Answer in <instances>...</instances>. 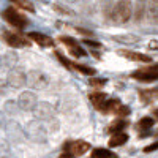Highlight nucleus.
I'll return each instance as SVG.
<instances>
[{
	"label": "nucleus",
	"instance_id": "nucleus-1",
	"mask_svg": "<svg viewBox=\"0 0 158 158\" xmlns=\"http://www.w3.org/2000/svg\"><path fill=\"white\" fill-rule=\"evenodd\" d=\"M131 16H133V3H131V0H118L114 5L111 19L115 24H125L131 19Z\"/></svg>",
	"mask_w": 158,
	"mask_h": 158
},
{
	"label": "nucleus",
	"instance_id": "nucleus-2",
	"mask_svg": "<svg viewBox=\"0 0 158 158\" xmlns=\"http://www.w3.org/2000/svg\"><path fill=\"white\" fill-rule=\"evenodd\" d=\"M24 136L27 138L29 141L36 142V144H44L48 141L46 130L43 128L41 123L36 122V120H30V122L25 123V127H24Z\"/></svg>",
	"mask_w": 158,
	"mask_h": 158
},
{
	"label": "nucleus",
	"instance_id": "nucleus-3",
	"mask_svg": "<svg viewBox=\"0 0 158 158\" xmlns=\"http://www.w3.org/2000/svg\"><path fill=\"white\" fill-rule=\"evenodd\" d=\"M27 85L35 90H44L49 85V77L43 71L33 70L27 74Z\"/></svg>",
	"mask_w": 158,
	"mask_h": 158
},
{
	"label": "nucleus",
	"instance_id": "nucleus-4",
	"mask_svg": "<svg viewBox=\"0 0 158 158\" xmlns=\"http://www.w3.org/2000/svg\"><path fill=\"white\" fill-rule=\"evenodd\" d=\"M2 18H3L8 24H11L13 27H18V29H24L25 25L29 24V21L25 19L21 13H18L15 8H6V10L2 13Z\"/></svg>",
	"mask_w": 158,
	"mask_h": 158
},
{
	"label": "nucleus",
	"instance_id": "nucleus-5",
	"mask_svg": "<svg viewBox=\"0 0 158 158\" xmlns=\"http://www.w3.org/2000/svg\"><path fill=\"white\" fill-rule=\"evenodd\" d=\"M33 114L38 120H51V118H54L56 115V109L52 104L46 103V101H41V103H36V106L33 108Z\"/></svg>",
	"mask_w": 158,
	"mask_h": 158
},
{
	"label": "nucleus",
	"instance_id": "nucleus-6",
	"mask_svg": "<svg viewBox=\"0 0 158 158\" xmlns=\"http://www.w3.org/2000/svg\"><path fill=\"white\" fill-rule=\"evenodd\" d=\"M8 84L15 89H19L22 85H27V74L24 73L22 68H11L8 71Z\"/></svg>",
	"mask_w": 158,
	"mask_h": 158
},
{
	"label": "nucleus",
	"instance_id": "nucleus-7",
	"mask_svg": "<svg viewBox=\"0 0 158 158\" xmlns=\"http://www.w3.org/2000/svg\"><path fill=\"white\" fill-rule=\"evenodd\" d=\"M5 133H6V139L11 142H19L22 139L24 135V130L21 128V125L15 120H10L5 125Z\"/></svg>",
	"mask_w": 158,
	"mask_h": 158
},
{
	"label": "nucleus",
	"instance_id": "nucleus-8",
	"mask_svg": "<svg viewBox=\"0 0 158 158\" xmlns=\"http://www.w3.org/2000/svg\"><path fill=\"white\" fill-rule=\"evenodd\" d=\"M18 104L22 111H33V108L36 106V97L32 92H22L18 98Z\"/></svg>",
	"mask_w": 158,
	"mask_h": 158
},
{
	"label": "nucleus",
	"instance_id": "nucleus-9",
	"mask_svg": "<svg viewBox=\"0 0 158 158\" xmlns=\"http://www.w3.org/2000/svg\"><path fill=\"white\" fill-rule=\"evenodd\" d=\"M131 76L135 79H139V81H144V82H152V81H158V70H155L153 67L147 68V70H138Z\"/></svg>",
	"mask_w": 158,
	"mask_h": 158
},
{
	"label": "nucleus",
	"instance_id": "nucleus-10",
	"mask_svg": "<svg viewBox=\"0 0 158 158\" xmlns=\"http://www.w3.org/2000/svg\"><path fill=\"white\" fill-rule=\"evenodd\" d=\"M3 38H5V41H6L11 48H25V46H29L27 40H25L24 36H21V35H18V33L5 32V33H3Z\"/></svg>",
	"mask_w": 158,
	"mask_h": 158
},
{
	"label": "nucleus",
	"instance_id": "nucleus-11",
	"mask_svg": "<svg viewBox=\"0 0 158 158\" xmlns=\"http://www.w3.org/2000/svg\"><path fill=\"white\" fill-rule=\"evenodd\" d=\"M89 147H90L89 142H85V141H73L71 144H67V146H65V150H68L74 156H81L89 150Z\"/></svg>",
	"mask_w": 158,
	"mask_h": 158
},
{
	"label": "nucleus",
	"instance_id": "nucleus-12",
	"mask_svg": "<svg viewBox=\"0 0 158 158\" xmlns=\"http://www.w3.org/2000/svg\"><path fill=\"white\" fill-rule=\"evenodd\" d=\"M60 41L70 48V52H71V54H73L74 57H82V56H85V51H84L81 46H79V43L76 41L74 38H70V36H62V38H60Z\"/></svg>",
	"mask_w": 158,
	"mask_h": 158
},
{
	"label": "nucleus",
	"instance_id": "nucleus-13",
	"mask_svg": "<svg viewBox=\"0 0 158 158\" xmlns=\"http://www.w3.org/2000/svg\"><path fill=\"white\" fill-rule=\"evenodd\" d=\"M29 38L32 40V41H35L38 46H41V48H51V46H54V40H52L51 36H48V35H44V33L30 32L29 33Z\"/></svg>",
	"mask_w": 158,
	"mask_h": 158
},
{
	"label": "nucleus",
	"instance_id": "nucleus-14",
	"mask_svg": "<svg viewBox=\"0 0 158 158\" xmlns=\"http://www.w3.org/2000/svg\"><path fill=\"white\" fill-rule=\"evenodd\" d=\"M147 2L149 0H136V3L133 6V18L135 22H141L147 15Z\"/></svg>",
	"mask_w": 158,
	"mask_h": 158
},
{
	"label": "nucleus",
	"instance_id": "nucleus-15",
	"mask_svg": "<svg viewBox=\"0 0 158 158\" xmlns=\"http://www.w3.org/2000/svg\"><path fill=\"white\" fill-rule=\"evenodd\" d=\"M118 54L128 60H133V62H144V63L152 62V59L147 54H141V52H135V51H123L122 49V51H118Z\"/></svg>",
	"mask_w": 158,
	"mask_h": 158
},
{
	"label": "nucleus",
	"instance_id": "nucleus-16",
	"mask_svg": "<svg viewBox=\"0 0 158 158\" xmlns=\"http://www.w3.org/2000/svg\"><path fill=\"white\" fill-rule=\"evenodd\" d=\"M147 19L150 24H158V0H149L147 2Z\"/></svg>",
	"mask_w": 158,
	"mask_h": 158
},
{
	"label": "nucleus",
	"instance_id": "nucleus-17",
	"mask_svg": "<svg viewBox=\"0 0 158 158\" xmlns=\"http://www.w3.org/2000/svg\"><path fill=\"white\" fill-rule=\"evenodd\" d=\"M128 141V135L125 133V131H122V133H114L108 142L109 147H118V146H123V144Z\"/></svg>",
	"mask_w": 158,
	"mask_h": 158
},
{
	"label": "nucleus",
	"instance_id": "nucleus-18",
	"mask_svg": "<svg viewBox=\"0 0 158 158\" xmlns=\"http://www.w3.org/2000/svg\"><path fill=\"white\" fill-rule=\"evenodd\" d=\"M18 63V54L16 52H6V54L2 57V67L11 70L15 68V65Z\"/></svg>",
	"mask_w": 158,
	"mask_h": 158
},
{
	"label": "nucleus",
	"instance_id": "nucleus-19",
	"mask_svg": "<svg viewBox=\"0 0 158 158\" xmlns=\"http://www.w3.org/2000/svg\"><path fill=\"white\" fill-rule=\"evenodd\" d=\"M114 0H101L100 2V6H101V11L106 19H111L112 16V10H114Z\"/></svg>",
	"mask_w": 158,
	"mask_h": 158
},
{
	"label": "nucleus",
	"instance_id": "nucleus-20",
	"mask_svg": "<svg viewBox=\"0 0 158 158\" xmlns=\"http://www.w3.org/2000/svg\"><path fill=\"white\" fill-rule=\"evenodd\" d=\"M90 158H117V153L111 152L109 149H103V147H100V149H95L94 152H92Z\"/></svg>",
	"mask_w": 158,
	"mask_h": 158
},
{
	"label": "nucleus",
	"instance_id": "nucleus-21",
	"mask_svg": "<svg viewBox=\"0 0 158 158\" xmlns=\"http://www.w3.org/2000/svg\"><path fill=\"white\" fill-rule=\"evenodd\" d=\"M106 100H108V95H106V94H92V95H90L92 104H94L97 109H100V111H101V108H103V104L106 103Z\"/></svg>",
	"mask_w": 158,
	"mask_h": 158
},
{
	"label": "nucleus",
	"instance_id": "nucleus-22",
	"mask_svg": "<svg viewBox=\"0 0 158 158\" xmlns=\"http://www.w3.org/2000/svg\"><path fill=\"white\" fill-rule=\"evenodd\" d=\"M117 43H123V44H133V43H138L139 41V36H136V35H115V36H112Z\"/></svg>",
	"mask_w": 158,
	"mask_h": 158
},
{
	"label": "nucleus",
	"instance_id": "nucleus-23",
	"mask_svg": "<svg viewBox=\"0 0 158 158\" xmlns=\"http://www.w3.org/2000/svg\"><path fill=\"white\" fill-rule=\"evenodd\" d=\"M153 123H155V120H153V118L152 117H142L141 118V120L138 122V130H141L142 131V133H144V131H147L149 128H152L153 127Z\"/></svg>",
	"mask_w": 158,
	"mask_h": 158
},
{
	"label": "nucleus",
	"instance_id": "nucleus-24",
	"mask_svg": "<svg viewBox=\"0 0 158 158\" xmlns=\"http://www.w3.org/2000/svg\"><path fill=\"white\" fill-rule=\"evenodd\" d=\"M73 70H77L79 73L87 74V76H94V74L97 73V70H95V68L87 67V65H81V63H73Z\"/></svg>",
	"mask_w": 158,
	"mask_h": 158
},
{
	"label": "nucleus",
	"instance_id": "nucleus-25",
	"mask_svg": "<svg viewBox=\"0 0 158 158\" xmlns=\"http://www.w3.org/2000/svg\"><path fill=\"white\" fill-rule=\"evenodd\" d=\"M5 111L8 112V114H11V115H16L18 112H19V104H18V101H15V100H10V101H5Z\"/></svg>",
	"mask_w": 158,
	"mask_h": 158
},
{
	"label": "nucleus",
	"instance_id": "nucleus-26",
	"mask_svg": "<svg viewBox=\"0 0 158 158\" xmlns=\"http://www.w3.org/2000/svg\"><path fill=\"white\" fill-rule=\"evenodd\" d=\"M10 2H13L15 5H18L19 8L25 10V11H30V13H35V6L32 2H29V0H10Z\"/></svg>",
	"mask_w": 158,
	"mask_h": 158
},
{
	"label": "nucleus",
	"instance_id": "nucleus-27",
	"mask_svg": "<svg viewBox=\"0 0 158 158\" xmlns=\"http://www.w3.org/2000/svg\"><path fill=\"white\" fill-rule=\"evenodd\" d=\"M118 106H120V103H118V100H106V103L103 104V108H101V111L103 112H111V111H115Z\"/></svg>",
	"mask_w": 158,
	"mask_h": 158
},
{
	"label": "nucleus",
	"instance_id": "nucleus-28",
	"mask_svg": "<svg viewBox=\"0 0 158 158\" xmlns=\"http://www.w3.org/2000/svg\"><path fill=\"white\" fill-rule=\"evenodd\" d=\"M127 127H128V122H125V120H117L114 125H111L109 131H111L112 135H114V133H122Z\"/></svg>",
	"mask_w": 158,
	"mask_h": 158
},
{
	"label": "nucleus",
	"instance_id": "nucleus-29",
	"mask_svg": "<svg viewBox=\"0 0 158 158\" xmlns=\"http://www.w3.org/2000/svg\"><path fill=\"white\" fill-rule=\"evenodd\" d=\"M52 8H54V11L60 13V15H65V16H74V11L67 8L65 5H60V3H54L52 5Z\"/></svg>",
	"mask_w": 158,
	"mask_h": 158
},
{
	"label": "nucleus",
	"instance_id": "nucleus-30",
	"mask_svg": "<svg viewBox=\"0 0 158 158\" xmlns=\"http://www.w3.org/2000/svg\"><path fill=\"white\" fill-rule=\"evenodd\" d=\"M10 153H11V149L8 146V142L5 139H0V158H6L10 156Z\"/></svg>",
	"mask_w": 158,
	"mask_h": 158
},
{
	"label": "nucleus",
	"instance_id": "nucleus-31",
	"mask_svg": "<svg viewBox=\"0 0 158 158\" xmlns=\"http://www.w3.org/2000/svg\"><path fill=\"white\" fill-rule=\"evenodd\" d=\"M10 92V84L5 79H0V97H5Z\"/></svg>",
	"mask_w": 158,
	"mask_h": 158
},
{
	"label": "nucleus",
	"instance_id": "nucleus-32",
	"mask_svg": "<svg viewBox=\"0 0 158 158\" xmlns=\"http://www.w3.org/2000/svg\"><path fill=\"white\" fill-rule=\"evenodd\" d=\"M90 85H94V87H101L106 84V79H97V77H92L90 81H89Z\"/></svg>",
	"mask_w": 158,
	"mask_h": 158
},
{
	"label": "nucleus",
	"instance_id": "nucleus-33",
	"mask_svg": "<svg viewBox=\"0 0 158 158\" xmlns=\"http://www.w3.org/2000/svg\"><path fill=\"white\" fill-rule=\"evenodd\" d=\"M115 112L120 114V115H128V114H130V108H128V106H118V108L115 109Z\"/></svg>",
	"mask_w": 158,
	"mask_h": 158
},
{
	"label": "nucleus",
	"instance_id": "nucleus-34",
	"mask_svg": "<svg viewBox=\"0 0 158 158\" xmlns=\"http://www.w3.org/2000/svg\"><path fill=\"white\" fill-rule=\"evenodd\" d=\"M155 150H158V141L153 142V144H150V146H147V147H144V152H146V153H149V152H155Z\"/></svg>",
	"mask_w": 158,
	"mask_h": 158
},
{
	"label": "nucleus",
	"instance_id": "nucleus-35",
	"mask_svg": "<svg viewBox=\"0 0 158 158\" xmlns=\"http://www.w3.org/2000/svg\"><path fill=\"white\" fill-rule=\"evenodd\" d=\"M84 44H85V46H90V48H94V49H97V48H100V46H101L100 43L92 41V40H84Z\"/></svg>",
	"mask_w": 158,
	"mask_h": 158
},
{
	"label": "nucleus",
	"instance_id": "nucleus-36",
	"mask_svg": "<svg viewBox=\"0 0 158 158\" xmlns=\"http://www.w3.org/2000/svg\"><path fill=\"white\" fill-rule=\"evenodd\" d=\"M6 125V118H5V114L0 111V128H5Z\"/></svg>",
	"mask_w": 158,
	"mask_h": 158
},
{
	"label": "nucleus",
	"instance_id": "nucleus-37",
	"mask_svg": "<svg viewBox=\"0 0 158 158\" xmlns=\"http://www.w3.org/2000/svg\"><path fill=\"white\" fill-rule=\"evenodd\" d=\"M149 48H150V49L158 51V41H150V43H149Z\"/></svg>",
	"mask_w": 158,
	"mask_h": 158
},
{
	"label": "nucleus",
	"instance_id": "nucleus-38",
	"mask_svg": "<svg viewBox=\"0 0 158 158\" xmlns=\"http://www.w3.org/2000/svg\"><path fill=\"white\" fill-rule=\"evenodd\" d=\"M59 158H74V155H73V153H70V152H65V153H62Z\"/></svg>",
	"mask_w": 158,
	"mask_h": 158
},
{
	"label": "nucleus",
	"instance_id": "nucleus-39",
	"mask_svg": "<svg viewBox=\"0 0 158 158\" xmlns=\"http://www.w3.org/2000/svg\"><path fill=\"white\" fill-rule=\"evenodd\" d=\"M77 32H79V33H82V35H92V32H89V30H84V29H77Z\"/></svg>",
	"mask_w": 158,
	"mask_h": 158
},
{
	"label": "nucleus",
	"instance_id": "nucleus-40",
	"mask_svg": "<svg viewBox=\"0 0 158 158\" xmlns=\"http://www.w3.org/2000/svg\"><path fill=\"white\" fill-rule=\"evenodd\" d=\"M40 2H43V3H48V2H49V0H40Z\"/></svg>",
	"mask_w": 158,
	"mask_h": 158
},
{
	"label": "nucleus",
	"instance_id": "nucleus-41",
	"mask_svg": "<svg viewBox=\"0 0 158 158\" xmlns=\"http://www.w3.org/2000/svg\"><path fill=\"white\" fill-rule=\"evenodd\" d=\"M67 2H79V0H67Z\"/></svg>",
	"mask_w": 158,
	"mask_h": 158
},
{
	"label": "nucleus",
	"instance_id": "nucleus-42",
	"mask_svg": "<svg viewBox=\"0 0 158 158\" xmlns=\"http://www.w3.org/2000/svg\"><path fill=\"white\" fill-rule=\"evenodd\" d=\"M0 67H2V59H0Z\"/></svg>",
	"mask_w": 158,
	"mask_h": 158
},
{
	"label": "nucleus",
	"instance_id": "nucleus-43",
	"mask_svg": "<svg viewBox=\"0 0 158 158\" xmlns=\"http://www.w3.org/2000/svg\"><path fill=\"white\" fill-rule=\"evenodd\" d=\"M85 2H89V0H85Z\"/></svg>",
	"mask_w": 158,
	"mask_h": 158
}]
</instances>
